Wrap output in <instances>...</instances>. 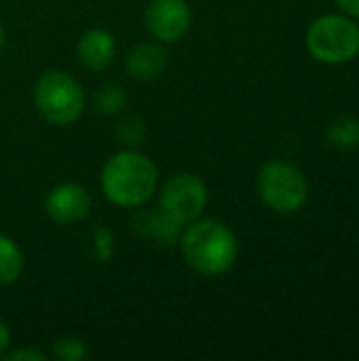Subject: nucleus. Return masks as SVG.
Listing matches in <instances>:
<instances>
[{
	"label": "nucleus",
	"mask_w": 359,
	"mask_h": 361,
	"mask_svg": "<svg viewBox=\"0 0 359 361\" xmlns=\"http://www.w3.org/2000/svg\"><path fill=\"white\" fill-rule=\"evenodd\" d=\"M326 140L332 146L341 148V150L358 148L359 118H355V116H339V118L330 121V125L326 127Z\"/></svg>",
	"instance_id": "ddd939ff"
},
{
	"label": "nucleus",
	"mask_w": 359,
	"mask_h": 361,
	"mask_svg": "<svg viewBox=\"0 0 359 361\" xmlns=\"http://www.w3.org/2000/svg\"><path fill=\"white\" fill-rule=\"evenodd\" d=\"M165 66H167L165 51L154 42L138 44L127 55V72L138 80L157 78L159 74H163Z\"/></svg>",
	"instance_id": "9b49d317"
},
{
	"label": "nucleus",
	"mask_w": 359,
	"mask_h": 361,
	"mask_svg": "<svg viewBox=\"0 0 359 361\" xmlns=\"http://www.w3.org/2000/svg\"><path fill=\"white\" fill-rule=\"evenodd\" d=\"M307 49L322 63H347L359 53V25L345 13L322 15L307 30Z\"/></svg>",
	"instance_id": "7ed1b4c3"
},
{
	"label": "nucleus",
	"mask_w": 359,
	"mask_h": 361,
	"mask_svg": "<svg viewBox=\"0 0 359 361\" xmlns=\"http://www.w3.org/2000/svg\"><path fill=\"white\" fill-rule=\"evenodd\" d=\"M23 271V254L19 245L6 237L0 235V286H11L21 277Z\"/></svg>",
	"instance_id": "f8f14e48"
},
{
	"label": "nucleus",
	"mask_w": 359,
	"mask_h": 361,
	"mask_svg": "<svg viewBox=\"0 0 359 361\" xmlns=\"http://www.w3.org/2000/svg\"><path fill=\"white\" fill-rule=\"evenodd\" d=\"M2 44H4V25L0 21V49H2Z\"/></svg>",
	"instance_id": "aec40b11"
},
{
	"label": "nucleus",
	"mask_w": 359,
	"mask_h": 361,
	"mask_svg": "<svg viewBox=\"0 0 359 361\" xmlns=\"http://www.w3.org/2000/svg\"><path fill=\"white\" fill-rule=\"evenodd\" d=\"M133 231L140 233L142 237L157 241L161 245H174L180 243L184 224L178 222L174 216H169L163 207L159 209H142L133 216L131 220Z\"/></svg>",
	"instance_id": "1a4fd4ad"
},
{
	"label": "nucleus",
	"mask_w": 359,
	"mask_h": 361,
	"mask_svg": "<svg viewBox=\"0 0 359 361\" xmlns=\"http://www.w3.org/2000/svg\"><path fill=\"white\" fill-rule=\"evenodd\" d=\"M125 102H127V93L123 87H116V85H106L95 95V108L104 114L118 112L125 106Z\"/></svg>",
	"instance_id": "4468645a"
},
{
	"label": "nucleus",
	"mask_w": 359,
	"mask_h": 361,
	"mask_svg": "<svg viewBox=\"0 0 359 361\" xmlns=\"http://www.w3.org/2000/svg\"><path fill=\"white\" fill-rule=\"evenodd\" d=\"M180 247L186 264L205 277L229 273L239 256V245L233 231L218 220H195L180 237Z\"/></svg>",
	"instance_id": "f257e3e1"
},
{
	"label": "nucleus",
	"mask_w": 359,
	"mask_h": 361,
	"mask_svg": "<svg viewBox=\"0 0 359 361\" xmlns=\"http://www.w3.org/2000/svg\"><path fill=\"white\" fill-rule=\"evenodd\" d=\"M44 209L57 224H76L89 216L91 197L78 184H59L47 195Z\"/></svg>",
	"instance_id": "6e6552de"
},
{
	"label": "nucleus",
	"mask_w": 359,
	"mask_h": 361,
	"mask_svg": "<svg viewBox=\"0 0 359 361\" xmlns=\"http://www.w3.org/2000/svg\"><path fill=\"white\" fill-rule=\"evenodd\" d=\"M262 203L277 214H294L303 209L309 197L305 173L286 161H269L262 165L256 182Z\"/></svg>",
	"instance_id": "39448f33"
},
{
	"label": "nucleus",
	"mask_w": 359,
	"mask_h": 361,
	"mask_svg": "<svg viewBox=\"0 0 359 361\" xmlns=\"http://www.w3.org/2000/svg\"><path fill=\"white\" fill-rule=\"evenodd\" d=\"M339 8L349 15V17H359V0H336Z\"/></svg>",
	"instance_id": "a211bd4d"
},
{
	"label": "nucleus",
	"mask_w": 359,
	"mask_h": 361,
	"mask_svg": "<svg viewBox=\"0 0 359 361\" xmlns=\"http://www.w3.org/2000/svg\"><path fill=\"white\" fill-rule=\"evenodd\" d=\"M157 182L154 163L135 150L116 152L102 169V190L110 203L121 207H140L150 201Z\"/></svg>",
	"instance_id": "f03ea898"
},
{
	"label": "nucleus",
	"mask_w": 359,
	"mask_h": 361,
	"mask_svg": "<svg viewBox=\"0 0 359 361\" xmlns=\"http://www.w3.org/2000/svg\"><path fill=\"white\" fill-rule=\"evenodd\" d=\"M207 205V186L195 173L174 176L161 195V207L184 226L199 220Z\"/></svg>",
	"instance_id": "423d86ee"
},
{
	"label": "nucleus",
	"mask_w": 359,
	"mask_h": 361,
	"mask_svg": "<svg viewBox=\"0 0 359 361\" xmlns=\"http://www.w3.org/2000/svg\"><path fill=\"white\" fill-rule=\"evenodd\" d=\"M190 21L186 0H152L146 8V27L161 42H178L190 30Z\"/></svg>",
	"instance_id": "0eeeda50"
},
{
	"label": "nucleus",
	"mask_w": 359,
	"mask_h": 361,
	"mask_svg": "<svg viewBox=\"0 0 359 361\" xmlns=\"http://www.w3.org/2000/svg\"><path fill=\"white\" fill-rule=\"evenodd\" d=\"M8 345H11V332H8V328H6V324L0 319V357L6 353V349H8Z\"/></svg>",
	"instance_id": "6ab92c4d"
},
{
	"label": "nucleus",
	"mask_w": 359,
	"mask_h": 361,
	"mask_svg": "<svg viewBox=\"0 0 359 361\" xmlns=\"http://www.w3.org/2000/svg\"><path fill=\"white\" fill-rule=\"evenodd\" d=\"M2 357L8 361H47V355H44L42 351L32 349V347H23V349L11 351V353H4Z\"/></svg>",
	"instance_id": "f3484780"
},
{
	"label": "nucleus",
	"mask_w": 359,
	"mask_h": 361,
	"mask_svg": "<svg viewBox=\"0 0 359 361\" xmlns=\"http://www.w3.org/2000/svg\"><path fill=\"white\" fill-rule=\"evenodd\" d=\"M34 104L51 125L74 123L85 108V91L76 78L61 70L44 72L34 87Z\"/></svg>",
	"instance_id": "20e7f679"
},
{
	"label": "nucleus",
	"mask_w": 359,
	"mask_h": 361,
	"mask_svg": "<svg viewBox=\"0 0 359 361\" xmlns=\"http://www.w3.org/2000/svg\"><path fill=\"white\" fill-rule=\"evenodd\" d=\"M118 137L125 142V144H140L144 140V125L138 121V118H127L121 129H118Z\"/></svg>",
	"instance_id": "dca6fc26"
},
{
	"label": "nucleus",
	"mask_w": 359,
	"mask_h": 361,
	"mask_svg": "<svg viewBox=\"0 0 359 361\" xmlns=\"http://www.w3.org/2000/svg\"><path fill=\"white\" fill-rule=\"evenodd\" d=\"M116 55V42L110 32L93 27L85 32L78 40V59L91 72L106 70Z\"/></svg>",
	"instance_id": "9d476101"
},
{
	"label": "nucleus",
	"mask_w": 359,
	"mask_h": 361,
	"mask_svg": "<svg viewBox=\"0 0 359 361\" xmlns=\"http://www.w3.org/2000/svg\"><path fill=\"white\" fill-rule=\"evenodd\" d=\"M53 355L59 361H80L87 357V345L76 336H63L53 345Z\"/></svg>",
	"instance_id": "2eb2a0df"
}]
</instances>
